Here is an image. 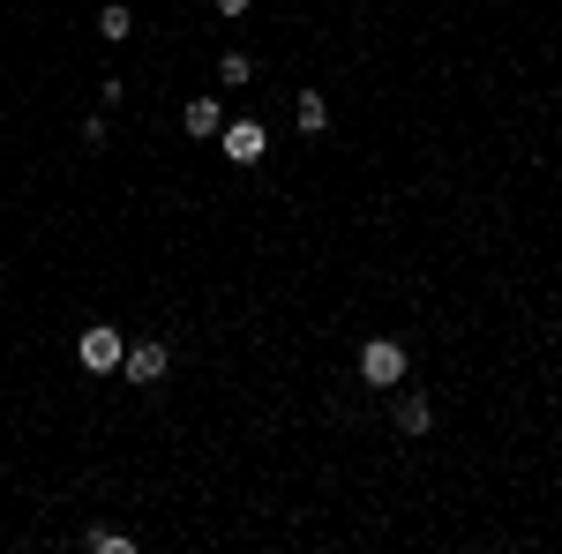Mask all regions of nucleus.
Instances as JSON below:
<instances>
[{
	"instance_id": "obj_6",
	"label": "nucleus",
	"mask_w": 562,
	"mask_h": 554,
	"mask_svg": "<svg viewBox=\"0 0 562 554\" xmlns=\"http://www.w3.org/2000/svg\"><path fill=\"white\" fill-rule=\"evenodd\" d=\"M397 427H405V434H428L435 405H428V397H397Z\"/></svg>"
},
{
	"instance_id": "obj_4",
	"label": "nucleus",
	"mask_w": 562,
	"mask_h": 554,
	"mask_svg": "<svg viewBox=\"0 0 562 554\" xmlns=\"http://www.w3.org/2000/svg\"><path fill=\"white\" fill-rule=\"evenodd\" d=\"M166 368H173V352H166L158 338H150V344H135L128 360H121V375H128V383H143V389H150V383H166Z\"/></svg>"
},
{
	"instance_id": "obj_2",
	"label": "nucleus",
	"mask_w": 562,
	"mask_h": 554,
	"mask_svg": "<svg viewBox=\"0 0 562 554\" xmlns=\"http://www.w3.org/2000/svg\"><path fill=\"white\" fill-rule=\"evenodd\" d=\"M217 150H225L233 166H262V158H270V128H262V121H225V128H217Z\"/></svg>"
},
{
	"instance_id": "obj_5",
	"label": "nucleus",
	"mask_w": 562,
	"mask_h": 554,
	"mask_svg": "<svg viewBox=\"0 0 562 554\" xmlns=\"http://www.w3.org/2000/svg\"><path fill=\"white\" fill-rule=\"evenodd\" d=\"M180 128H188V135H217V128H225V113H217V98H188V113H180Z\"/></svg>"
},
{
	"instance_id": "obj_11",
	"label": "nucleus",
	"mask_w": 562,
	"mask_h": 554,
	"mask_svg": "<svg viewBox=\"0 0 562 554\" xmlns=\"http://www.w3.org/2000/svg\"><path fill=\"white\" fill-rule=\"evenodd\" d=\"M217 15H248V0H217Z\"/></svg>"
},
{
	"instance_id": "obj_9",
	"label": "nucleus",
	"mask_w": 562,
	"mask_h": 554,
	"mask_svg": "<svg viewBox=\"0 0 562 554\" xmlns=\"http://www.w3.org/2000/svg\"><path fill=\"white\" fill-rule=\"evenodd\" d=\"M90 547H98V554H128L135 540H128V532H113V524H90Z\"/></svg>"
},
{
	"instance_id": "obj_10",
	"label": "nucleus",
	"mask_w": 562,
	"mask_h": 554,
	"mask_svg": "<svg viewBox=\"0 0 562 554\" xmlns=\"http://www.w3.org/2000/svg\"><path fill=\"white\" fill-rule=\"evenodd\" d=\"M248 76H256L248 53H225V60H217V83H248Z\"/></svg>"
},
{
	"instance_id": "obj_3",
	"label": "nucleus",
	"mask_w": 562,
	"mask_h": 554,
	"mask_svg": "<svg viewBox=\"0 0 562 554\" xmlns=\"http://www.w3.org/2000/svg\"><path fill=\"white\" fill-rule=\"evenodd\" d=\"M76 360H83L90 375H113V368L128 360V352H121V330H113V323H90L83 344H76Z\"/></svg>"
},
{
	"instance_id": "obj_8",
	"label": "nucleus",
	"mask_w": 562,
	"mask_h": 554,
	"mask_svg": "<svg viewBox=\"0 0 562 554\" xmlns=\"http://www.w3.org/2000/svg\"><path fill=\"white\" fill-rule=\"evenodd\" d=\"M293 113H301V128H307V135H315V128H323V121H330V105H323L315 90H301V98H293Z\"/></svg>"
},
{
	"instance_id": "obj_1",
	"label": "nucleus",
	"mask_w": 562,
	"mask_h": 554,
	"mask_svg": "<svg viewBox=\"0 0 562 554\" xmlns=\"http://www.w3.org/2000/svg\"><path fill=\"white\" fill-rule=\"evenodd\" d=\"M360 383L368 389H397L405 383V344L397 338H368L360 344Z\"/></svg>"
},
{
	"instance_id": "obj_7",
	"label": "nucleus",
	"mask_w": 562,
	"mask_h": 554,
	"mask_svg": "<svg viewBox=\"0 0 562 554\" xmlns=\"http://www.w3.org/2000/svg\"><path fill=\"white\" fill-rule=\"evenodd\" d=\"M98 31H105V38L121 45V38H128V31H135V15H128V8H121V0H113V8H98Z\"/></svg>"
}]
</instances>
